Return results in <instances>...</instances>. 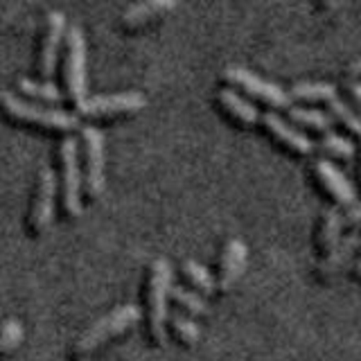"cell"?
<instances>
[{
	"instance_id": "cell-18",
	"label": "cell",
	"mask_w": 361,
	"mask_h": 361,
	"mask_svg": "<svg viewBox=\"0 0 361 361\" xmlns=\"http://www.w3.org/2000/svg\"><path fill=\"white\" fill-rule=\"evenodd\" d=\"M287 120L296 127H302L307 131L316 133H330L334 127V120L330 118V113H323L319 109H307V106H289L287 109Z\"/></svg>"
},
{
	"instance_id": "cell-24",
	"label": "cell",
	"mask_w": 361,
	"mask_h": 361,
	"mask_svg": "<svg viewBox=\"0 0 361 361\" xmlns=\"http://www.w3.org/2000/svg\"><path fill=\"white\" fill-rule=\"evenodd\" d=\"M169 300H172L176 307L183 310L188 316H206L208 314V302L201 293L185 289L180 285L172 287V293H169Z\"/></svg>"
},
{
	"instance_id": "cell-8",
	"label": "cell",
	"mask_w": 361,
	"mask_h": 361,
	"mask_svg": "<svg viewBox=\"0 0 361 361\" xmlns=\"http://www.w3.org/2000/svg\"><path fill=\"white\" fill-rule=\"evenodd\" d=\"M145 106H147V97L140 90H120V93L90 95L79 106H75V113L88 120H102V118L131 116V113H138Z\"/></svg>"
},
{
	"instance_id": "cell-16",
	"label": "cell",
	"mask_w": 361,
	"mask_h": 361,
	"mask_svg": "<svg viewBox=\"0 0 361 361\" xmlns=\"http://www.w3.org/2000/svg\"><path fill=\"white\" fill-rule=\"evenodd\" d=\"M214 102H217V106L228 116L235 124H240V127H253L262 116H259V111L251 104L248 99H244L240 93H235L233 88H219L217 93H214Z\"/></svg>"
},
{
	"instance_id": "cell-2",
	"label": "cell",
	"mask_w": 361,
	"mask_h": 361,
	"mask_svg": "<svg viewBox=\"0 0 361 361\" xmlns=\"http://www.w3.org/2000/svg\"><path fill=\"white\" fill-rule=\"evenodd\" d=\"M0 109H3V113L9 120H14L18 124H30V127H39L45 131H63L68 135L73 129L79 127L77 113L23 99L14 93H9V90L0 93Z\"/></svg>"
},
{
	"instance_id": "cell-4",
	"label": "cell",
	"mask_w": 361,
	"mask_h": 361,
	"mask_svg": "<svg viewBox=\"0 0 361 361\" xmlns=\"http://www.w3.org/2000/svg\"><path fill=\"white\" fill-rule=\"evenodd\" d=\"M140 316H142V312H140V307H135V305H131V302L118 305V307H113L109 314L99 316L95 323H90L86 330L75 338L73 353L86 355L90 350L99 348L104 341H109V338L127 332L129 327H133L140 321Z\"/></svg>"
},
{
	"instance_id": "cell-30",
	"label": "cell",
	"mask_w": 361,
	"mask_h": 361,
	"mask_svg": "<svg viewBox=\"0 0 361 361\" xmlns=\"http://www.w3.org/2000/svg\"><path fill=\"white\" fill-rule=\"evenodd\" d=\"M353 276L361 282V259H357V262L353 264Z\"/></svg>"
},
{
	"instance_id": "cell-23",
	"label": "cell",
	"mask_w": 361,
	"mask_h": 361,
	"mask_svg": "<svg viewBox=\"0 0 361 361\" xmlns=\"http://www.w3.org/2000/svg\"><path fill=\"white\" fill-rule=\"evenodd\" d=\"M167 327L172 330V334H174L176 341H178L180 345H188V348L197 345L199 336H201V330H199L197 321L192 319V316H188V314H178V312L169 314Z\"/></svg>"
},
{
	"instance_id": "cell-5",
	"label": "cell",
	"mask_w": 361,
	"mask_h": 361,
	"mask_svg": "<svg viewBox=\"0 0 361 361\" xmlns=\"http://www.w3.org/2000/svg\"><path fill=\"white\" fill-rule=\"evenodd\" d=\"M63 86L66 97L79 106L86 95V39L82 27L73 23L66 30L63 41Z\"/></svg>"
},
{
	"instance_id": "cell-6",
	"label": "cell",
	"mask_w": 361,
	"mask_h": 361,
	"mask_svg": "<svg viewBox=\"0 0 361 361\" xmlns=\"http://www.w3.org/2000/svg\"><path fill=\"white\" fill-rule=\"evenodd\" d=\"M221 82L233 88V90H242L246 97H251L259 104H264L267 109H289L291 106V97L289 90H285L278 84H271L267 79H259L251 71L240 66H226L221 71Z\"/></svg>"
},
{
	"instance_id": "cell-29",
	"label": "cell",
	"mask_w": 361,
	"mask_h": 361,
	"mask_svg": "<svg viewBox=\"0 0 361 361\" xmlns=\"http://www.w3.org/2000/svg\"><path fill=\"white\" fill-rule=\"evenodd\" d=\"M345 73H348L350 77H361V59H355L353 63H350V66L345 68Z\"/></svg>"
},
{
	"instance_id": "cell-10",
	"label": "cell",
	"mask_w": 361,
	"mask_h": 361,
	"mask_svg": "<svg viewBox=\"0 0 361 361\" xmlns=\"http://www.w3.org/2000/svg\"><path fill=\"white\" fill-rule=\"evenodd\" d=\"M56 188H59V178H56L54 169L43 167L37 176V185H34V197H32V206L27 214V226L34 235L43 233L52 221Z\"/></svg>"
},
{
	"instance_id": "cell-22",
	"label": "cell",
	"mask_w": 361,
	"mask_h": 361,
	"mask_svg": "<svg viewBox=\"0 0 361 361\" xmlns=\"http://www.w3.org/2000/svg\"><path fill=\"white\" fill-rule=\"evenodd\" d=\"M325 106L330 109L327 113H330V118L334 120V124H341V129H345L350 135L361 138V116L353 106L345 104V102L338 99V97H334L332 102H327Z\"/></svg>"
},
{
	"instance_id": "cell-14",
	"label": "cell",
	"mask_w": 361,
	"mask_h": 361,
	"mask_svg": "<svg viewBox=\"0 0 361 361\" xmlns=\"http://www.w3.org/2000/svg\"><path fill=\"white\" fill-rule=\"evenodd\" d=\"M359 246H361V231H350L348 235H343L341 242L334 246V251L319 259V264H316V276L321 280H330V278L338 276L350 264V259L355 257Z\"/></svg>"
},
{
	"instance_id": "cell-33",
	"label": "cell",
	"mask_w": 361,
	"mask_h": 361,
	"mask_svg": "<svg viewBox=\"0 0 361 361\" xmlns=\"http://www.w3.org/2000/svg\"><path fill=\"white\" fill-rule=\"evenodd\" d=\"M359 145H361V138H359Z\"/></svg>"
},
{
	"instance_id": "cell-25",
	"label": "cell",
	"mask_w": 361,
	"mask_h": 361,
	"mask_svg": "<svg viewBox=\"0 0 361 361\" xmlns=\"http://www.w3.org/2000/svg\"><path fill=\"white\" fill-rule=\"evenodd\" d=\"M16 88L20 90L23 95L37 97V99H43V102H61L63 99L61 88L56 84H52V82H37V79L20 77V79H16Z\"/></svg>"
},
{
	"instance_id": "cell-26",
	"label": "cell",
	"mask_w": 361,
	"mask_h": 361,
	"mask_svg": "<svg viewBox=\"0 0 361 361\" xmlns=\"http://www.w3.org/2000/svg\"><path fill=\"white\" fill-rule=\"evenodd\" d=\"M23 341V323L18 319H5L0 325V357L9 355Z\"/></svg>"
},
{
	"instance_id": "cell-9",
	"label": "cell",
	"mask_w": 361,
	"mask_h": 361,
	"mask_svg": "<svg viewBox=\"0 0 361 361\" xmlns=\"http://www.w3.org/2000/svg\"><path fill=\"white\" fill-rule=\"evenodd\" d=\"M66 14L61 9H50L45 14V25H43V37L39 43V54H37V71L45 77V82L54 75L56 61H59V50L66 41Z\"/></svg>"
},
{
	"instance_id": "cell-28",
	"label": "cell",
	"mask_w": 361,
	"mask_h": 361,
	"mask_svg": "<svg viewBox=\"0 0 361 361\" xmlns=\"http://www.w3.org/2000/svg\"><path fill=\"white\" fill-rule=\"evenodd\" d=\"M345 90H348V97H350V102L355 104V109H357V113L361 116V82H345Z\"/></svg>"
},
{
	"instance_id": "cell-17",
	"label": "cell",
	"mask_w": 361,
	"mask_h": 361,
	"mask_svg": "<svg viewBox=\"0 0 361 361\" xmlns=\"http://www.w3.org/2000/svg\"><path fill=\"white\" fill-rule=\"evenodd\" d=\"M172 9H176L174 0H142V3L129 5L127 9H124L120 14V23H122V27L135 30V27L147 25V23H154L158 18H163Z\"/></svg>"
},
{
	"instance_id": "cell-15",
	"label": "cell",
	"mask_w": 361,
	"mask_h": 361,
	"mask_svg": "<svg viewBox=\"0 0 361 361\" xmlns=\"http://www.w3.org/2000/svg\"><path fill=\"white\" fill-rule=\"evenodd\" d=\"M341 231H343V212L336 206H327L321 210L319 221H316L314 231V246L321 257L330 255L334 246L341 242Z\"/></svg>"
},
{
	"instance_id": "cell-11",
	"label": "cell",
	"mask_w": 361,
	"mask_h": 361,
	"mask_svg": "<svg viewBox=\"0 0 361 361\" xmlns=\"http://www.w3.org/2000/svg\"><path fill=\"white\" fill-rule=\"evenodd\" d=\"M310 174L325 195L336 203V206H343V208L355 206L357 192H355L353 183H350V180L338 172L327 158H316V161H312Z\"/></svg>"
},
{
	"instance_id": "cell-32",
	"label": "cell",
	"mask_w": 361,
	"mask_h": 361,
	"mask_svg": "<svg viewBox=\"0 0 361 361\" xmlns=\"http://www.w3.org/2000/svg\"><path fill=\"white\" fill-rule=\"evenodd\" d=\"M359 253H361V246H359Z\"/></svg>"
},
{
	"instance_id": "cell-3",
	"label": "cell",
	"mask_w": 361,
	"mask_h": 361,
	"mask_svg": "<svg viewBox=\"0 0 361 361\" xmlns=\"http://www.w3.org/2000/svg\"><path fill=\"white\" fill-rule=\"evenodd\" d=\"M59 195L61 210L68 219L82 214V163H79V142L73 133H68L59 142Z\"/></svg>"
},
{
	"instance_id": "cell-12",
	"label": "cell",
	"mask_w": 361,
	"mask_h": 361,
	"mask_svg": "<svg viewBox=\"0 0 361 361\" xmlns=\"http://www.w3.org/2000/svg\"><path fill=\"white\" fill-rule=\"evenodd\" d=\"M262 124L264 133L274 140L278 147H282L285 152L293 154V156H310L314 149V142L307 138V133L296 129L289 120H282L280 116H276L274 111L262 113Z\"/></svg>"
},
{
	"instance_id": "cell-21",
	"label": "cell",
	"mask_w": 361,
	"mask_h": 361,
	"mask_svg": "<svg viewBox=\"0 0 361 361\" xmlns=\"http://www.w3.org/2000/svg\"><path fill=\"white\" fill-rule=\"evenodd\" d=\"M314 147H319V152H323L327 158H334V161H353L357 154V147L353 142L332 131L323 133L321 138L314 142Z\"/></svg>"
},
{
	"instance_id": "cell-1",
	"label": "cell",
	"mask_w": 361,
	"mask_h": 361,
	"mask_svg": "<svg viewBox=\"0 0 361 361\" xmlns=\"http://www.w3.org/2000/svg\"><path fill=\"white\" fill-rule=\"evenodd\" d=\"M172 267L158 257L147 269L145 278V332L154 345H163L167 336V300L172 293Z\"/></svg>"
},
{
	"instance_id": "cell-7",
	"label": "cell",
	"mask_w": 361,
	"mask_h": 361,
	"mask_svg": "<svg viewBox=\"0 0 361 361\" xmlns=\"http://www.w3.org/2000/svg\"><path fill=\"white\" fill-rule=\"evenodd\" d=\"M82 190L88 199L104 192V135L97 127H82Z\"/></svg>"
},
{
	"instance_id": "cell-19",
	"label": "cell",
	"mask_w": 361,
	"mask_h": 361,
	"mask_svg": "<svg viewBox=\"0 0 361 361\" xmlns=\"http://www.w3.org/2000/svg\"><path fill=\"white\" fill-rule=\"evenodd\" d=\"M180 276L192 287V291L201 293V296H210L212 291H217V282L210 276V271L195 262V259H183L180 262Z\"/></svg>"
},
{
	"instance_id": "cell-13",
	"label": "cell",
	"mask_w": 361,
	"mask_h": 361,
	"mask_svg": "<svg viewBox=\"0 0 361 361\" xmlns=\"http://www.w3.org/2000/svg\"><path fill=\"white\" fill-rule=\"evenodd\" d=\"M246 244L242 240H237V237H233V240H228L224 244L221 248V255L217 259V278H214V282H217V291H228L237 278L242 276V271L246 267Z\"/></svg>"
},
{
	"instance_id": "cell-27",
	"label": "cell",
	"mask_w": 361,
	"mask_h": 361,
	"mask_svg": "<svg viewBox=\"0 0 361 361\" xmlns=\"http://www.w3.org/2000/svg\"><path fill=\"white\" fill-rule=\"evenodd\" d=\"M343 228L361 231V206H353L348 208V212H343Z\"/></svg>"
},
{
	"instance_id": "cell-31",
	"label": "cell",
	"mask_w": 361,
	"mask_h": 361,
	"mask_svg": "<svg viewBox=\"0 0 361 361\" xmlns=\"http://www.w3.org/2000/svg\"><path fill=\"white\" fill-rule=\"evenodd\" d=\"M79 361H88V359H79Z\"/></svg>"
},
{
	"instance_id": "cell-20",
	"label": "cell",
	"mask_w": 361,
	"mask_h": 361,
	"mask_svg": "<svg viewBox=\"0 0 361 361\" xmlns=\"http://www.w3.org/2000/svg\"><path fill=\"white\" fill-rule=\"evenodd\" d=\"M289 97L298 102H307V104H316V102H332L336 97V86L325 84V82H298L289 88Z\"/></svg>"
}]
</instances>
